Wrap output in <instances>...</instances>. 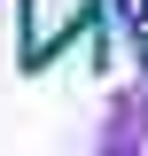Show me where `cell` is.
Returning <instances> with one entry per match:
<instances>
[{"mask_svg":"<svg viewBox=\"0 0 148 156\" xmlns=\"http://www.w3.org/2000/svg\"><path fill=\"white\" fill-rule=\"evenodd\" d=\"M132 8V47H140V62H148V0H125Z\"/></svg>","mask_w":148,"mask_h":156,"instance_id":"6da1fadb","label":"cell"}]
</instances>
